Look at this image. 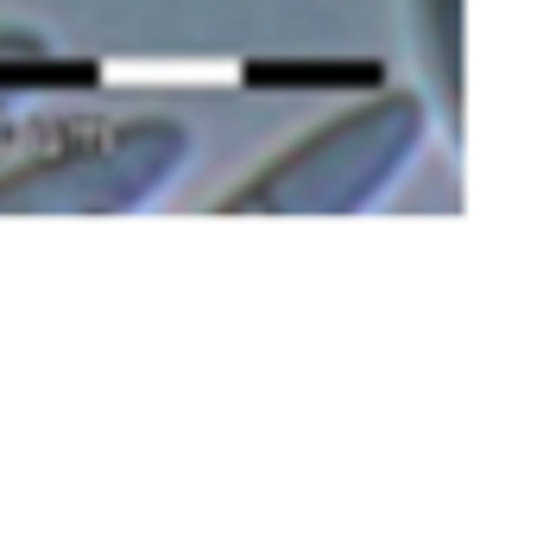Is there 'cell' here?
<instances>
[{
    "mask_svg": "<svg viewBox=\"0 0 537 556\" xmlns=\"http://www.w3.org/2000/svg\"><path fill=\"white\" fill-rule=\"evenodd\" d=\"M430 134L436 114L424 89H373L367 102L272 152L247 184L215 197V215H360L405 184Z\"/></svg>",
    "mask_w": 537,
    "mask_h": 556,
    "instance_id": "cell-1",
    "label": "cell"
},
{
    "mask_svg": "<svg viewBox=\"0 0 537 556\" xmlns=\"http://www.w3.org/2000/svg\"><path fill=\"white\" fill-rule=\"evenodd\" d=\"M44 146L0 165V215H133L158 203L196 159L190 121L127 114L44 127Z\"/></svg>",
    "mask_w": 537,
    "mask_h": 556,
    "instance_id": "cell-2",
    "label": "cell"
},
{
    "mask_svg": "<svg viewBox=\"0 0 537 556\" xmlns=\"http://www.w3.org/2000/svg\"><path fill=\"white\" fill-rule=\"evenodd\" d=\"M418 26V64H424V102L436 127L462 146V0H411Z\"/></svg>",
    "mask_w": 537,
    "mask_h": 556,
    "instance_id": "cell-3",
    "label": "cell"
},
{
    "mask_svg": "<svg viewBox=\"0 0 537 556\" xmlns=\"http://www.w3.org/2000/svg\"><path fill=\"white\" fill-rule=\"evenodd\" d=\"M95 64H0V89H95Z\"/></svg>",
    "mask_w": 537,
    "mask_h": 556,
    "instance_id": "cell-4",
    "label": "cell"
}]
</instances>
